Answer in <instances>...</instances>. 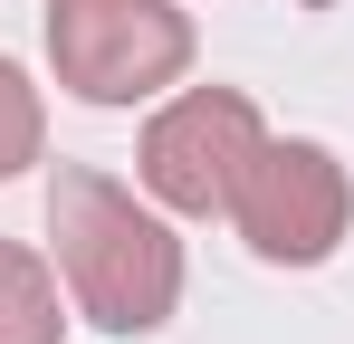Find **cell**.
Here are the masks:
<instances>
[{
    "label": "cell",
    "instance_id": "cell-1",
    "mask_svg": "<svg viewBox=\"0 0 354 344\" xmlns=\"http://www.w3.org/2000/svg\"><path fill=\"white\" fill-rule=\"evenodd\" d=\"M48 239H58V278L86 325L153 335L182 306V239L153 211H134V191H115L106 172L67 163L48 182Z\"/></svg>",
    "mask_w": 354,
    "mask_h": 344
},
{
    "label": "cell",
    "instance_id": "cell-2",
    "mask_svg": "<svg viewBox=\"0 0 354 344\" xmlns=\"http://www.w3.org/2000/svg\"><path fill=\"white\" fill-rule=\"evenodd\" d=\"M48 57L86 106H144L192 67V19L173 0H48Z\"/></svg>",
    "mask_w": 354,
    "mask_h": 344
},
{
    "label": "cell",
    "instance_id": "cell-3",
    "mask_svg": "<svg viewBox=\"0 0 354 344\" xmlns=\"http://www.w3.org/2000/svg\"><path fill=\"white\" fill-rule=\"evenodd\" d=\"M259 144H268V124H259V106L239 86H192V96H173V106L144 124L134 172H144V191L163 211L211 220V211H230V191H239V172H249Z\"/></svg>",
    "mask_w": 354,
    "mask_h": 344
},
{
    "label": "cell",
    "instance_id": "cell-4",
    "mask_svg": "<svg viewBox=\"0 0 354 344\" xmlns=\"http://www.w3.org/2000/svg\"><path fill=\"white\" fill-rule=\"evenodd\" d=\"M230 220L268 268H316V258H335L354 220V182L326 144H259L230 191Z\"/></svg>",
    "mask_w": 354,
    "mask_h": 344
},
{
    "label": "cell",
    "instance_id": "cell-5",
    "mask_svg": "<svg viewBox=\"0 0 354 344\" xmlns=\"http://www.w3.org/2000/svg\"><path fill=\"white\" fill-rule=\"evenodd\" d=\"M58 278L19 239H0V344H58Z\"/></svg>",
    "mask_w": 354,
    "mask_h": 344
},
{
    "label": "cell",
    "instance_id": "cell-6",
    "mask_svg": "<svg viewBox=\"0 0 354 344\" xmlns=\"http://www.w3.org/2000/svg\"><path fill=\"white\" fill-rule=\"evenodd\" d=\"M39 134H48V115H39V86H29V77L0 57V182L39 163Z\"/></svg>",
    "mask_w": 354,
    "mask_h": 344
},
{
    "label": "cell",
    "instance_id": "cell-7",
    "mask_svg": "<svg viewBox=\"0 0 354 344\" xmlns=\"http://www.w3.org/2000/svg\"><path fill=\"white\" fill-rule=\"evenodd\" d=\"M306 10H335V0H306Z\"/></svg>",
    "mask_w": 354,
    "mask_h": 344
}]
</instances>
